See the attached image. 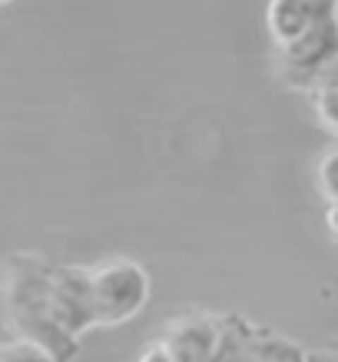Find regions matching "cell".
<instances>
[{
    "label": "cell",
    "instance_id": "1",
    "mask_svg": "<svg viewBox=\"0 0 338 362\" xmlns=\"http://www.w3.org/2000/svg\"><path fill=\"white\" fill-rule=\"evenodd\" d=\"M54 269L44 252L20 250L4 263L0 279V299H4V319L11 326L13 339H27L54 352L60 362L77 359L80 342L70 339L54 313Z\"/></svg>",
    "mask_w": 338,
    "mask_h": 362
},
{
    "label": "cell",
    "instance_id": "2",
    "mask_svg": "<svg viewBox=\"0 0 338 362\" xmlns=\"http://www.w3.org/2000/svg\"><path fill=\"white\" fill-rule=\"evenodd\" d=\"M90 293H93V316L97 329H113L136 319L150 303L153 279L146 266L126 256H109L90 266Z\"/></svg>",
    "mask_w": 338,
    "mask_h": 362
},
{
    "label": "cell",
    "instance_id": "3",
    "mask_svg": "<svg viewBox=\"0 0 338 362\" xmlns=\"http://www.w3.org/2000/svg\"><path fill=\"white\" fill-rule=\"evenodd\" d=\"M338 57V13L318 21L315 27H308L298 40H292L289 47L272 50V66L279 83L298 93H308L325 66Z\"/></svg>",
    "mask_w": 338,
    "mask_h": 362
},
{
    "label": "cell",
    "instance_id": "4",
    "mask_svg": "<svg viewBox=\"0 0 338 362\" xmlns=\"http://www.w3.org/2000/svg\"><path fill=\"white\" fill-rule=\"evenodd\" d=\"M212 362H315L298 342L272 329L252 326L242 316H226V336Z\"/></svg>",
    "mask_w": 338,
    "mask_h": 362
},
{
    "label": "cell",
    "instance_id": "5",
    "mask_svg": "<svg viewBox=\"0 0 338 362\" xmlns=\"http://www.w3.org/2000/svg\"><path fill=\"white\" fill-rule=\"evenodd\" d=\"M54 313L60 329L70 339H83L90 329H97L93 316V293H90V266L56 263L54 269Z\"/></svg>",
    "mask_w": 338,
    "mask_h": 362
},
{
    "label": "cell",
    "instance_id": "6",
    "mask_svg": "<svg viewBox=\"0 0 338 362\" xmlns=\"http://www.w3.org/2000/svg\"><path fill=\"white\" fill-rule=\"evenodd\" d=\"M338 13V0H269L265 30L272 37V50L298 40L308 27Z\"/></svg>",
    "mask_w": 338,
    "mask_h": 362
},
{
    "label": "cell",
    "instance_id": "7",
    "mask_svg": "<svg viewBox=\"0 0 338 362\" xmlns=\"http://www.w3.org/2000/svg\"><path fill=\"white\" fill-rule=\"evenodd\" d=\"M306 97H308L312 113H315L318 127L338 140V57L325 66V74L312 83V90H308Z\"/></svg>",
    "mask_w": 338,
    "mask_h": 362
},
{
    "label": "cell",
    "instance_id": "8",
    "mask_svg": "<svg viewBox=\"0 0 338 362\" xmlns=\"http://www.w3.org/2000/svg\"><path fill=\"white\" fill-rule=\"evenodd\" d=\"M315 187L325 197V203L338 199V140H332L315 160Z\"/></svg>",
    "mask_w": 338,
    "mask_h": 362
},
{
    "label": "cell",
    "instance_id": "9",
    "mask_svg": "<svg viewBox=\"0 0 338 362\" xmlns=\"http://www.w3.org/2000/svg\"><path fill=\"white\" fill-rule=\"evenodd\" d=\"M0 362H60L54 352H47L44 346L27 339H11L0 346Z\"/></svg>",
    "mask_w": 338,
    "mask_h": 362
},
{
    "label": "cell",
    "instance_id": "10",
    "mask_svg": "<svg viewBox=\"0 0 338 362\" xmlns=\"http://www.w3.org/2000/svg\"><path fill=\"white\" fill-rule=\"evenodd\" d=\"M136 362H176V356L169 352V346H166L163 339H153L146 349L140 352V359Z\"/></svg>",
    "mask_w": 338,
    "mask_h": 362
},
{
    "label": "cell",
    "instance_id": "11",
    "mask_svg": "<svg viewBox=\"0 0 338 362\" xmlns=\"http://www.w3.org/2000/svg\"><path fill=\"white\" fill-rule=\"evenodd\" d=\"M325 233H328V240L338 246V199L335 203H325Z\"/></svg>",
    "mask_w": 338,
    "mask_h": 362
},
{
    "label": "cell",
    "instance_id": "12",
    "mask_svg": "<svg viewBox=\"0 0 338 362\" xmlns=\"http://www.w3.org/2000/svg\"><path fill=\"white\" fill-rule=\"evenodd\" d=\"M335 362H338V346H335Z\"/></svg>",
    "mask_w": 338,
    "mask_h": 362
},
{
    "label": "cell",
    "instance_id": "13",
    "mask_svg": "<svg viewBox=\"0 0 338 362\" xmlns=\"http://www.w3.org/2000/svg\"><path fill=\"white\" fill-rule=\"evenodd\" d=\"M0 4H7V0H0Z\"/></svg>",
    "mask_w": 338,
    "mask_h": 362
}]
</instances>
